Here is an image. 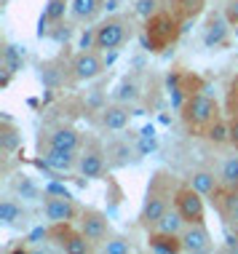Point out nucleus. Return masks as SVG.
<instances>
[{
	"mask_svg": "<svg viewBox=\"0 0 238 254\" xmlns=\"http://www.w3.org/2000/svg\"><path fill=\"white\" fill-rule=\"evenodd\" d=\"M230 145L238 150V115H230Z\"/></svg>",
	"mask_w": 238,
	"mask_h": 254,
	"instance_id": "nucleus-36",
	"label": "nucleus"
},
{
	"mask_svg": "<svg viewBox=\"0 0 238 254\" xmlns=\"http://www.w3.org/2000/svg\"><path fill=\"white\" fill-rule=\"evenodd\" d=\"M3 70H8V72L24 70V51L19 49V46L5 43V49H3Z\"/></svg>",
	"mask_w": 238,
	"mask_h": 254,
	"instance_id": "nucleus-26",
	"label": "nucleus"
},
{
	"mask_svg": "<svg viewBox=\"0 0 238 254\" xmlns=\"http://www.w3.org/2000/svg\"><path fill=\"white\" fill-rule=\"evenodd\" d=\"M43 214L49 222H75L80 217V206L72 201V195L43 193Z\"/></svg>",
	"mask_w": 238,
	"mask_h": 254,
	"instance_id": "nucleus-9",
	"label": "nucleus"
},
{
	"mask_svg": "<svg viewBox=\"0 0 238 254\" xmlns=\"http://www.w3.org/2000/svg\"><path fill=\"white\" fill-rule=\"evenodd\" d=\"M169 91H172V97H174V105L182 107L193 94L203 91V80L198 78V75H193V72L179 70V72L169 75Z\"/></svg>",
	"mask_w": 238,
	"mask_h": 254,
	"instance_id": "nucleus-12",
	"label": "nucleus"
},
{
	"mask_svg": "<svg viewBox=\"0 0 238 254\" xmlns=\"http://www.w3.org/2000/svg\"><path fill=\"white\" fill-rule=\"evenodd\" d=\"M177 188H179V182H177V177L172 171H166V169L155 171L150 177V182H147L145 201H142V209H139V217H137L139 228L153 230L155 225H158V219L174 206Z\"/></svg>",
	"mask_w": 238,
	"mask_h": 254,
	"instance_id": "nucleus-1",
	"label": "nucleus"
},
{
	"mask_svg": "<svg viewBox=\"0 0 238 254\" xmlns=\"http://www.w3.org/2000/svg\"><path fill=\"white\" fill-rule=\"evenodd\" d=\"M222 219H225V225H228V228H233V230H238V195L233 198V203H230L228 214L222 217Z\"/></svg>",
	"mask_w": 238,
	"mask_h": 254,
	"instance_id": "nucleus-34",
	"label": "nucleus"
},
{
	"mask_svg": "<svg viewBox=\"0 0 238 254\" xmlns=\"http://www.w3.org/2000/svg\"><path fill=\"white\" fill-rule=\"evenodd\" d=\"M27 219H30V214L22 209V203L16 201V198H3L0 201V225L3 228H27Z\"/></svg>",
	"mask_w": 238,
	"mask_h": 254,
	"instance_id": "nucleus-17",
	"label": "nucleus"
},
{
	"mask_svg": "<svg viewBox=\"0 0 238 254\" xmlns=\"http://www.w3.org/2000/svg\"><path fill=\"white\" fill-rule=\"evenodd\" d=\"M179 115H182V121H185L190 134H206V128L212 126L222 113H220V102L214 97L198 91L179 107Z\"/></svg>",
	"mask_w": 238,
	"mask_h": 254,
	"instance_id": "nucleus-3",
	"label": "nucleus"
},
{
	"mask_svg": "<svg viewBox=\"0 0 238 254\" xmlns=\"http://www.w3.org/2000/svg\"><path fill=\"white\" fill-rule=\"evenodd\" d=\"M228 105H230V115H238V75L230 80V91H228Z\"/></svg>",
	"mask_w": 238,
	"mask_h": 254,
	"instance_id": "nucleus-33",
	"label": "nucleus"
},
{
	"mask_svg": "<svg viewBox=\"0 0 238 254\" xmlns=\"http://www.w3.org/2000/svg\"><path fill=\"white\" fill-rule=\"evenodd\" d=\"M158 11V0H134V13L142 19L153 16V13Z\"/></svg>",
	"mask_w": 238,
	"mask_h": 254,
	"instance_id": "nucleus-31",
	"label": "nucleus"
},
{
	"mask_svg": "<svg viewBox=\"0 0 238 254\" xmlns=\"http://www.w3.org/2000/svg\"><path fill=\"white\" fill-rule=\"evenodd\" d=\"M225 16H228V22H230V24H238V0H230Z\"/></svg>",
	"mask_w": 238,
	"mask_h": 254,
	"instance_id": "nucleus-37",
	"label": "nucleus"
},
{
	"mask_svg": "<svg viewBox=\"0 0 238 254\" xmlns=\"http://www.w3.org/2000/svg\"><path fill=\"white\" fill-rule=\"evenodd\" d=\"M236 241H238V230H236Z\"/></svg>",
	"mask_w": 238,
	"mask_h": 254,
	"instance_id": "nucleus-39",
	"label": "nucleus"
},
{
	"mask_svg": "<svg viewBox=\"0 0 238 254\" xmlns=\"http://www.w3.org/2000/svg\"><path fill=\"white\" fill-rule=\"evenodd\" d=\"M19 147H22V131L8 118H3V123H0V150L5 155H13Z\"/></svg>",
	"mask_w": 238,
	"mask_h": 254,
	"instance_id": "nucleus-21",
	"label": "nucleus"
},
{
	"mask_svg": "<svg viewBox=\"0 0 238 254\" xmlns=\"http://www.w3.org/2000/svg\"><path fill=\"white\" fill-rule=\"evenodd\" d=\"M67 11H70V0H49V3H46V8H43V13L51 19V24L64 22Z\"/></svg>",
	"mask_w": 238,
	"mask_h": 254,
	"instance_id": "nucleus-29",
	"label": "nucleus"
},
{
	"mask_svg": "<svg viewBox=\"0 0 238 254\" xmlns=\"http://www.w3.org/2000/svg\"><path fill=\"white\" fill-rule=\"evenodd\" d=\"M230 24L228 16H220V13H214L212 19H209L206 24V32H203V43L209 46V49H220V46L228 43V35H230Z\"/></svg>",
	"mask_w": 238,
	"mask_h": 254,
	"instance_id": "nucleus-18",
	"label": "nucleus"
},
{
	"mask_svg": "<svg viewBox=\"0 0 238 254\" xmlns=\"http://www.w3.org/2000/svg\"><path fill=\"white\" fill-rule=\"evenodd\" d=\"M139 97H142V88L137 75H126L115 88V102H137Z\"/></svg>",
	"mask_w": 238,
	"mask_h": 254,
	"instance_id": "nucleus-23",
	"label": "nucleus"
},
{
	"mask_svg": "<svg viewBox=\"0 0 238 254\" xmlns=\"http://www.w3.org/2000/svg\"><path fill=\"white\" fill-rule=\"evenodd\" d=\"M49 35H51L54 40H59V43H62V40L67 43V38H70V30H67V24H62V22H59V24H57V30H51Z\"/></svg>",
	"mask_w": 238,
	"mask_h": 254,
	"instance_id": "nucleus-35",
	"label": "nucleus"
},
{
	"mask_svg": "<svg viewBox=\"0 0 238 254\" xmlns=\"http://www.w3.org/2000/svg\"><path fill=\"white\" fill-rule=\"evenodd\" d=\"M203 136H206V139L212 142V145H217V147L230 145V121L220 115V118H217L212 126L206 128V134H203Z\"/></svg>",
	"mask_w": 238,
	"mask_h": 254,
	"instance_id": "nucleus-24",
	"label": "nucleus"
},
{
	"mask_svg": "<svg viewBox=\"0 0 238 254\" xmlns=\"http://www.w3.org/2000/svg\"><path fill=\"white\" fill-rule=\"evenodd\" d=\"M40 147H62V150H78L83 147V136L80 131H75L72 126H54V128H46L40 131V139H38Z\"/></svg>",
	"mask_w": 238,
	"mask_h": 254,
	"instance_id": "nucleus-11",
	"label": "nucleus"
},
{
	"mask_svg": "<svg viewBox=\"0 0 238 254\" xmlns=\"http://www.w3.org/2000/svg\"><path fill=\"white\" fill-rule=\"evenodd\" d=\"M97 123L105 131H123L131 123V113H128V107H123V102H115V105H107L99 110Z\"/></svg>",
	"mask_w": 238,
	"mask_h": 254,
	"instance_id": "nucleus-14",
	"label": "nucleus"
},
{
	"mask_svg": "<svg viewBox=\"0 0 238 254\" xmlns=\"http://www.w3.org/2000/svg\"><path fill=\"white\" fill-rule=\"evenodd\" d=\"M78 228L83 230V236L88 238V241L97 246V252H99V246L113 236V228H110V219H107V214H105V211H99V209H94V206L80 209Z\"/></svg>",
	"mask_w": 238,
	"mask_h": 254,
	"instance_id": "nucleus-7",
	"label": "nucleus"
},
{
	"mask_svg": "<svg viewBox=\"0 0 238 254\" xmlns=\"http://www.w3.org/2000/svg\"><path fill=\"white\" fill-rule=\"evenodd\" d=\"M187 182L193 185L203 198H212L217 190H220V177H217V171H209V169H195L193 174L187 177Z\"/></svg>",
	"mask_w": 238,
	"mask_h": 254,
	"instance_id": "nucleus-19",
	"label": "nucleus"
},
{
	"mask_svg": "<svg viewBox=\"0 0 238 254\" xmlns=\"http://www.w3.org/2000/svg\"><path fill=\"white\" fill-rule=\"evenodd\" d=\"M105 8V0H70V13L78 22H91Z\"/></svg>",
	"mask_w": 238,
	"mask_h": 254,
	"instance_id": "nucleus-22",
	"label": "nucleus"
},
{
	"mask_svg": "<svg viewBox=\"0 0 238 254\" xmlns=\"http://www.w3.org/2000/svg\"><path fill=\"white\" fill-rule=\"evenodd\" d=\"M13 190H16L22 198H38V188H35L30 180H27L24 174H19L16 180H13Z\"/></svg>",
	"mask_w": 238,
	"mask_h": 254,
	"instance_id": "nucleus-30",
	"label": "nucleus"
},
{
	"mask_svg": "<svg viewBox=\"0 0 238 254\" xmlns=\"http://www.w3.org/2000/svg\"><path fill=\"white\" fill-rule=\"evenodd\" d=\"M147 252L155 254H179L182 252V238L174 233H163V230H147Z\"/></svg>",
	"mask_w": 238,
	"mask_h": 254,
	"instance_id": "nucleus-16",
	"label": "nucleus"
},
{
	"mask_svg": "<svg viewBox=\"0 0 238 254\" xmlns=\"http://www.w3.org/2000/svg\"><path fill=\"white\" fill-rule=\"evenodd\" d=\"M134 35V27L128 16H120V13H113L105 22L97 24V51L107 54V51H118L120 46H126Z\"/></svg>",
	"mask_w": 238,
	"mask_h": 254,
	"instance_id": "nucleus-4",
	"label": "nucleus"
},
{
	"mask_svg": "<svg viewBox=\"0 0 238 254\" xmlns=\"http://www.w3.org/2000/svg\"><path fill=\"white\" fill-rule=\"evenodd\" d=\"M105 64L107 62L102 59V51L97 49H80L75 54V59H72V64H70V70H72V78L75 80H94V78H99L102 70H105Z\"/></svg>",
	"mask_w": 238,
	"mask_h": 254,
	"instance_id": "nucleus-10",
	"label": "nucleus"
},
{
	"mask_svg": "<svg viewBox=\"0 0 238 254\" xmlns=\"http://www.w3.org/2000/svg\"><path fill=\"white\" fill-rule=\"evenodd\" d=\"M49 241L57 252H67V254H91V252H97V246L88 241V238L83 236V230L75 228L72 222H51Z\"/></svg>",
	"mask_w": 238,
	"mask_h": 254,
	"instance_id": "nucleus-5",
	"label": "nucleus"
},
{
	"mask_svg": "<svg viewBox=\"0 0 238 254\" xmlns=\"http://www.w3.org/2000/svg\"><path fill=\"white\" fill-rule=\"evenodd\" d=\"M174 209L179 211L187 222H206V206H203V195L190 182H179L177 195H174Z\"/></svg>",
	"mask_w": 238,
	"mask_h": 254,
	"instance_id": "nucleus-8",
	"label": "nucleus"
},
{
	"mask_svg": "<svg viewBox=\"0 0 238 254\" xmlns=\"http://www.w3.org/2000/svg\"><path fill=\"white\" fill-rule=\"evenodd\" d=\"M99 252L102 254H128V252H134V246L123 236H110L105 244L99 246Z\"/></svg>",
	"mask_w": 238,
	"mask_h": 254,
	"instance_id": "nucleus-28",
	"label": "nucleus"
},
{
	"mask_svg": "<svg viewBox=\"0 0 238 254\" xmlns=\"http://www.w3.org/2000/svg\"><path fill=\"white\" fill-rule=\"evenodd\" d=\"M118 5H120V0H105V8L110 11V13H113V11H118Z\"/></svg>",
	"mask_w": 238,
	"mask_h": 254,
	"instance_id": "nucleus-38",
	"label": "nucleus"
},
{
	"mask_svg": "<svg viewBox=\"0 0 238 254\" xmlns=\"http://www.w3.org/2000/svg\"><path fill=\"white\" fill-rule=\"evenodd\" d=\"M128 158H131V147H128V142H113V145L107 147V161H110V169L126 166Z\"/></svg>",
	"mask_w": 238,
	"mask_h": 254,
	"instance_id": "nucleus-27",
	"label": "nucleus"
},
{
	"mask_svg": "<svg viewBox=\"0 0 238 254\" xmlns=\"http://www.w3.org/2000/svg\"><path fill=\"white\" fill-rule=\"evenodd\" d=\"M80 153V150H78ZM78 153L75 150H62V147H40V158H43L57 174H67V171L78 169Z\"/></svg>",
	"mask_w": 238,
	"mask_h": 254,
	"instance_id": "nucleus-15",
	"label": "nucleus"
},
{
	"mask_svg": "<svg viewBox=\"0 0 238 254\" xmlns=\"http://www.w3.org/2000/svg\"><path fill=\"white\" fill-rule=\"evenodd\" d=\"M185 225H187V219L172 206V209H169L166 214L158 219V225H155L153 230H163V233H174V236H179V233L185 230Z\"/></svg>",
	"mask_w": 238,
	"mask_h": 254,
	"instance_id": "nucleus-25",
	"label": "nucleus"
},
{
	"mask_svg": "<svg viewBox=\"0 0 238 254\" xmlns=\"http://www.w3.org/2000/svg\"><path fill=\"white\" fill-rule=\"evenodd\" d=\"M110 169V161H107V150L99 145L97 139H88L78 153V169L75 174L83 177V180H102Z\"/></svg>",
	"mask_w": 238,
	"mask_h": 254,
	"instance_id": "nucleus-6",
	"label": "nucleus"
},
{
	"mask_svg": "<svg viewBox=\"0 0 238 254\" xmlns=\"http://www.w3.org/2000/svg\"><path fill=\"white\" fill-rule=\"evenodd\" d=\"M182 35V16L172 11H155L153 16L145 19V30H142V40H145V49L153 54H163L166 49L179 40Z\"/></svg>",
	"mask_w": 238,
	"mask_h": 254,
	"instance_id": "nucleus-2",
	"label": "nucleus"
},
{
	"mask_svg": "<svg viewBox=\"0 0 238 254\" xmlns=\"http://www.w3.org/2000/svg\"><path fill=\"white\" fill-rule=\"evenodd\" d=\"M217 177H220V188L230 190V193H238V155L222 158L220 169H217Z\"/></svg>",
	"mask_w": 238,
	"mask_h": 254,
	"instance_id": "nucleus-20",
	"label": "nucleus"
},
{
	"mask_svg": "<svg viewBox=\"0 0 238 254\" xmlns=\"http://www.w3.org/2000/svg\"><path fill=\"white\" fill-rule=\"evenodd\" d=\"M179 238L185 254H203L212 249V233H209L206 222H187L185 230L179 233Z\"/></svg>",
	"mask_w": 238,
	"mask_h": 254,
	"instance_id": "nucleus-13",
	"label": "nucleus"
},
{
	"mask_svg": "<svg viewBox=\"0 0 238 254\" xmlns=\"http://www.w3.org/2000/svg\"><path fill=\"white\" fill-rule=\"evenodd\" d=\"M179 11H182V16L195 19L203 11V0H179Z\"/></svg>",
	"mask_w": 238,
	"mask_h": 254,
	"instance_id": "nucleus-32",
	"label": "nucleus"
}]
</instances>
